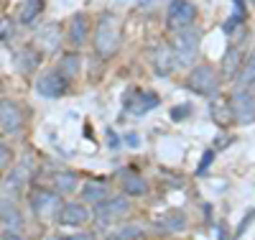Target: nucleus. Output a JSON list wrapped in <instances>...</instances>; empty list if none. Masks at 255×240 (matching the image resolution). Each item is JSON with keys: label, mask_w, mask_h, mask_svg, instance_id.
Listing matches in <instances>:
<instances>
[{"label": "nucleus", "mask_w": 255, "mask_h": 240, "mask_svg": "<svg viewBox=\"0 0 255 240\" xmlns=\"http://www.w3.org/2000/svg\"><path fill=\"white\" fill-rule=\"evenodd\" d=\"M120 46V23L113 13H102L97 18V26H95V51L100 59H110L115 56Z\"/></svg>", "instance_id": "nucleus-1"}, {"label": "nucleus", "mask_w": 255, "mask_h": 240, "mask_svg": "<svg viewBox=\"0 0 255 240\" xmlns=\"http://www.w3.org/2000/svg\"><path fill=\"white\" fill-rule=\"evenodd\" d=\"M184 84L189 87L191 92H197V95H202L207 100L220 95V77H217V72L212 69L209 64H199V67H194L189 72Z\"/></svg>", "instance_id": "nucleus-2"}, {"label": "nucleus", "mask_w": 255, "mask_h": 240, "mask_svg": "<svg viewBox=\"0 0 255 240\" xmlns=\"http://www.w3.org/2000/svg\"><path fill=\"white\" fill-rule=\"evenodd\" d=\"M28 202H31V210L33 215L38 217V220H56V215L61 210V200H59V194L56 192H49L44 187H36L31 189L28 194Z\"/></svg>", "instance_id": "nucleus-3"}, {"label": "nucleus", "mask_w": 255, "mask_h": 240, "mask_svg": "<svg viewBox=\"0 0 255 240\" xmlns=\"http://www.w3.org/2000/svg\"><path fill=\"white\" fill-rule=\"evenodd\" d=\"M197 18V8L189 0H171L166 8V28L168 31H186Z\"/></svg>", "instance_id": "nucleus-4"}, {"label": "nucleus", "mask_w": 255, "mask_h": 240, "mask_svg": "<svg viewBox=\"0 0 255 240\" xmlns=\"http://www.w3.org/2000/svg\"><path fill=\"white\" fill-rule=\"evenodd\" d=\"M67 90H69V79L59 69H46L36 77V92L44 100H59Z\"/></svg>", "instance_id": "nucleus-5"}, {"label": "nucleus", "mask_w": 255, "mask_h": 240, "mask_svg": "<svg viewBox=\"0 0 255 240\" xmlns=\"http://www.w3.org/2000/svg\"><path fill=\"white\" fill-rule=\"evenodd\" d=\"M130 212V200L128 197H108L105 202L95 205V217L100 225H113V223H120L123 217H128Z\"/></svg>", "instance_id": "nucleus-6"}, {"label": "nucleus", "mask_w": 255, "mask_h": 240, "mask_svg": "<svg viewBox=\"0 0 255 240\" xmlns=\"http://www.w3.org/2000/svg\"><path fill=\"white\" fill-rule=\"evenodd\" d=\"M199 31H194V28H186V31H181L179 36H176V41H174V54H176V64L179 67H189L191 61L197 59V54H199Z\"/></svg>", "instance_id": "nucleus-7"}, {"label": "nucleus", "mask_w": 255, "mask_h": 240, "mask_svg": "<svg viewBox=\"0 0 255 240\" xmlns=\"http://www.w3.org/2000/svg\"><path fill=\"white\" fill-rule=\"evenodd\" d=\"M23 107L10 97H0V133L13 136L23 128Z\"/></svg>", "instance_id": "nucleus-8"}, {"label": "nucleus", "mask_w": 255, "mask_h": 240, "mask_svg": "<svg viewBox=\"0 0 255 240\" xmlns=\"http://www.w3.org/2000/svg\"><path fill=\"white\" fill-rule=\"evenodd\" d=\"M158 102H161L158 95L148 92V90H135V87H130V90L125 92V110L130 115H135V118L145 115L148 110H156Z\"/></svg>", "instance_id": "nucleus-9"}, {"label": "nucleus", "mask_w": 255, "mask_h": 240, "mask_svg": "<svg viewBox=\"0 0 255 240\" xmlns=\"http://www.w3.org/2000/svg\"><path fill=\"white\" fill-rule=\"evenodd\" d=\"M230 107H232V118L240 125H250L255 123V97L248 90H238L230 97Z\"/></svg>", "instance_id": "nucleus-10"}, {"label": "nucleus", "mask_w": 255, "mask_h": 240, "mask_svg": "<svg viewBox=\"0 0 255 240\" xmlns=\"http://www.w3.org/2000/svg\"><path fill=\"white\" fill-rule=\"evenodd\" d=\"M61 41H64V36H61V23H46L44 28L38 31V36H36V43H38L41 54H54V51H59Z\"/></svg>", "instance_id": "nucleus-11"}, {"label": "nucleus", "mask_w": 255, "mask_h": 240, "mask_svg": "<svg viewBox=\"0 0 255 240\" xmlns=\"http://www.w3.org/2000/svg\"><path fill=\"white\" fill-rule=\"evenodd\" d=\"M46 10V0H23L15 10V20L20 26H36Z\"/></svg>", "instance_id": "nucleus-12"}, {"label": "nucleus", "mask_w": 255, "mask_h": 240, "mask_svg": "<svg viewBox=\"0 0 255 240\" xmlns=\"http://www.w3.org/2000/svg\"><path fill=\"white\" fill-rule=\"evenodd\" d=\"M41 64V51H36L33 46H23L13 54V67L18 74H33Z\"/></svg>", "instance_id": "nucleus-13"}, {"label": "nucleus", "mask_w": 255, "mask_h": 240, "mask_svg": "<svg viewBox=\"0 0 255 240\" xmlns=\"http://www.w3.org/2000/svg\"><path fill=\"white\" fill-rule=\"evenodd\" d=\"M118 182H120V187H123V192L128 194V197H140V194L148 192L145 179L140 177L138 171H133V169H123V171H118Z\"/></svg>", "instance_id": "nucleus-14"}, {"label": "nucleus", "mask_w": 255, "mask_h": 240, "mask_svg": "<svg viewBox=\"0 0 255 240\" xmlns=\"http://www.w3.org/2000/svg\"><path fill=\"white\" fill-rule=\"evenodd\" d=\"M87 220H90V210L79 202L61 205V210L56 215V223H61V225H84Z\"/></svg>", "instance_id": "nucleus-15"}, {"label": "nucleus", "mask_w": 255, "mask_h": 240, "mask_svg": "<svg viewBox=\"0 0 255 240\" xmlns=\"http://www.w3.org/2000/svg\"><path fill=\"white\" fill-rule=\"evenodd\" d=\"M151 64H153V69H156V74H158V77H168V74H171V72L179 67V64H176V54H174V49H171V46H166V43L153 51Z\"/></svg>", "instance_id": "nucleus-16"}, {"label": "nucleus", "mask_w": 255, "mask_h": 240, "mask_svg": "<svg viewBox=\"0 0 255 240\" xmlns=\"http://www.w3.org/2000/svg\"><path fill=\"white\" fill-rule=\"evenodd\" d=\"M90 36V18L84 15V13H74L72 20H69V26H67V38L72 46H82L84 41H87Z\"/></svg>", "instance_id": "nucleus-17"}, {"label": "nucleus", "mask_w": 255, "mask_h": 240, "mask_svg": "<svg viewBox=\"0 0 255 240\" xmlns=\"http://www.w3.org/2000/svg\"><path fill=\"white\" fill-rule=\"evenodd\" d=\"M108 194H110L108 182H100V179H90L87 184L82 187V200H87L90 205L105 202V200H108Z\"/></svg>", "instance_id": "nucleus-18"}, {"label": "nucleus", "mask_w": 255, "mask_h": 240, "mask_svg": "<svg viewBox=\"0 0 255 240\" xmlns=\"http://www.w3.org/2000/svg\"><path fill=\"white\" fill-rule=\"evenodd\" d=\"M0 223H3L8 230H15L23 225V215H20V210L13 205V202H3L0 205Z\"/></svg>", "instance_id": "nucleus-19"}, {"label": "nucleus", "mask_w": 255, "mask_h": 240, "mask_svg": "<svg viewBox=\"0 0 255 240\" xmlns=\"http://www.w3.org/2000/svg\"><path fill=\"white\" fill-rule=\"evenodd\" d=\"M56 69L67 77V79H74L79 77V69H82V61H79V54L77 51H67V54H61L59 64H56Z\"/></svg>", "instance_id": "nucleus-20"}, {"label": "nucleus", "mask_w": 255, "mask_h": 240, "mask_svg": "<svg viewBox=\"0 0 255 240\" xmlns=\"http://www.w3.org/2000/svg\"><path fill=\"white\" fill-rule=\"evenodd\" d=\"M209 115L215 118L220 125H225V123H230V118H232V107H230V100H225V97H212L209 100Z\"/></svg>", "instance_id": "nucleus-21"}, {"label": "nucleus", "mask_w": 255, "mask_h": 240, "mask_svg": "<svg viewBox=\"0 0 255 240\" xmlns=\"http://www.w3.org/2000/svg\"><path fill=\"white\" fill-rule=\"evenodd\" d=\"M54 189H56V194H72L77 189V174L74 171H56L54 174Z\"/></svg>", "instance_id": "nucleus-22"}, {"label": "nucleus", "mask_w": 255, "mask_h": 240, "mask_svg": "<svg viewBox=\"0 0 255 240\" xmlns=\"http://www.w3.org/2000/svg\"><path fill=\"white\" fill-rule=\"evenodd\" d=\"M156 225H158L163 233H179V230L186 228V217H184L181 212H168V215L161 217Z\"/></svg>", "instance_id": "nucleus-23"}, {"label": "nucleus", "mask_w": 255, "mask_h": 240, "mask_svg": "<svg viewBox=\"0 0 255 240\" xmlns=\"http://www.w3.org/2000/svg\"><path fill=\"white\" fill-rule=\"evenodd\" d=\"M238 82L243 84V87H250V84H255V51L243 61V69L238 72Z\"/></svg>", "instance_id": "nucleus-24"}, {"label": "nucleus", "mask_w": 255, "mask_h": 240, "mask_svg": "<svg viewBox=\"0 0 255 240\" xmlns=\"http://www.w3.org/2000/svg\"><path fill=\"white\" fill-rule=\"evenodd\" d=\"M26 179H28V171H26V166H15V169H10V174H8L5 184H8L10 189H20V187L26 184Z\"/></svg>", "instance_id": "nucleus-25"}, {"label": "nucleus", "mask_w": 255, "mask_h": 240, "mask_svg": "<svg viewBox=\"0 0 255 240\" xmlns=\"http://www.w3.org/2000/svg\"><path fill=\"white\" fill-rule=\"evenodd\" d=\"M232 3H235V13H232V18L225 23V31L227 33H232V31L238 28V23H243V20H245V3H243V0H232Z\"/></svg>", "instance_id": "nucleus-26"}, {"label": "nucleus", "mask_w": 255, "mask_h": 240, "mask_svg": "<svg viewBox=\"0 0 255 240\" xmlns=\"http://www.w3.org/2000/svg\"><path fill=\"white\" fill-rule=\"evenodd\" d=\"M238 64H240V51H238V49H230L227 56H225V64H222L225 74H227V77H235V74L240 72V69H238Z\"/></svg>", "instance_id": "nucleus-27"}, {"label": "nucleus", "mask_w": 255, "mask_h": 240, "mask_svg": "<svg viewBox=\"0 0 255 240\" xmlns=\"http://www.w3.org/2000/svg\"><path fill=\"white\" fill-rule=\"evenodd\" d=\"M13 169V148L0 143V171H10Z\"/></svg>", "instance_id": "nucleus-28"}, {"label": "nucleus", "mask_w": 255, "mask_h": 240, "mask_svg": "<svg viewBox=\"0 0 255 240\" xmlns=\"http://www.w3.org/2000/svg\"><path fill=\"white\" fill-rule=\"evenodd\" d=\"M10 38H13V18L3 15L0 18V43H5Z\"/></svg>", "instance_id": "nucleus-29"}, {"label": "nucleus", "mask_w": 255, "mask_h": 240, "mask_svg": "<svg viewBox=\"0 0 255 240\" xmlns=\"http://www.w3.org/2000/svg\"><path fill=\"white\" fill-rule=\"evenodd\" d=\"M138 238H140V228H135V225L123 228L120 233H115V235H113V240H138Z\"/></svg>", "instance_id": "nucleus-30"}, {"label": "nucleus", "mask_w": 255, "mask_h": 240, "mask_svg": "<svg viewBox=\"0 0 255 240\" xmlns=\"http://www.w3.org/2000/svg\"><path fill=\"white\" fill-rule=\"evenodd\" d=\"M189 115H191V105H189V102L176 105L174 110H171V118H174V120H184V118H189Z\"/></svg>", "instance_id": "nucleus-31"}, {"label": "nucleus", "mask_w": 255, "mask_h": 240, "mask_svg": "<svg viewBox=\"0 0 255 240\" xmlns=\"http://www.w3.org/2000/svg\"><path fill=\"white\" fill-rule=\"evenodd\" d=\"M212 161H215V151H204V156H202V164H199L197 174H204L207 166H212Z\"/></svg>", "instance_id": "nucleus-32"}, {"label": "nucleus", "mask_w": 255, "mask_h": 240, "mask_svg": "<svg viewBox=\"0 0 255 240\" xmlns=\"http://www.w3.org/2000/svg\"><path fill=\"white\" fill-rule=\"evenodd\" d=\"M0 240H31V238L20 235V233H15V230H5V233H3V238H0Z\"/></svg>", "instance_id": "nucleus-33"}, {"label": "nucleus", "mask_w": 255, "mask_h": 240, "mask_svg": "<svg viewBox=\"0 0 255 240\" xmlns=\"http://www.w3.org/2000/svg\"><path fill=\"white\" fill-rule=\"evenodd\" d=\"M64 240H92V235H84V233H77V235H69Z\"/></svg>", "instance_id": "nucleus-34"}, {"label": "nucleus", "mask_w": 255, "mask_h": 240, "mask_svg": "<svg viewBox=\"0 0 255 240\" xmlns=\"http://www.w3.org/2000/svg\"><path fill=\"white\" fill-rule=\"evenodd\" d=\"M156 3H158V0H138L140 8H151V5H156Z\"/></svg>", "instance_id": "nucleus-35"}, {"label": "nucleus", "mask_w": 255, "mask_h": 240, "mask_svg": "<svg viewBox=\"0 0 255 240\" xmlns=\"http://www.w3.org/2000/svg\"><path fill=\"white\" fill-rule=\"evenodd\" d=\"M217 233H220V240H230V238H227V230H225V228H220Z\"/></svg>", "instance_id": "nucleus-36"}]
</instances>
